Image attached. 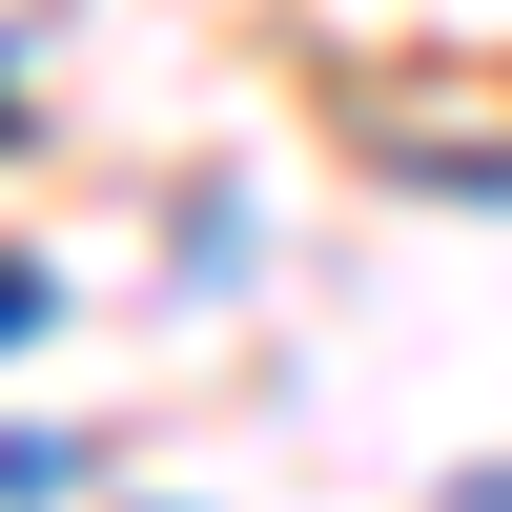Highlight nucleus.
I'll use <instances>...</instances> for the list:
<instances>
[{"label":"nucleus","mask_w":512,"mask_h":512,"mask_svg":"<svg viewBox=\"0 0 512 512\" xmlns=\"http://www.w3.org/2000/svg\"><path fill=\"white\" fill-rule=\"evenodd\" d=\"M62 472H82L62 431H0V512H41V492H62Z\"/></svg>","instance_id":"f257e3e1"},{"label":"nucleus","mask_w":512,"mask_h":512,"mask_svg":"<svg viewBox=\"0 0 512 512\" xmlns=\"http://www.w3.org/2000/svg\"><path fill=\"white\" fill-rule=\"evenodd\" d=\"M41 308H62V287H41V267H0V349H21V328H41Z\"/></svg>","instance_id":"f03ea898"}]
</instances>
